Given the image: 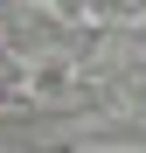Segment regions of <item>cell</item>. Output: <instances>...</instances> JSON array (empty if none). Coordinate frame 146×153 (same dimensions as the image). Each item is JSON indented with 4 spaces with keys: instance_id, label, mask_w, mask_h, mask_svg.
<instances>
[{
    "instance_id": "obj_1",
    "label": "cell",
    "mask_w": 146,
    "mask_h": 153,
    "mask_svg": "<svg viewBox=\"0 0 146 153\" xmlns=\"http://www.w3.org/2000/svg\"><path fill=\"white\" fill-rule=\"evenodd\" d=\"M21 76H28V70H21V56H14L7 42H0V105H7V97L21 91Z\"/></svg>"
}]
</instances>
